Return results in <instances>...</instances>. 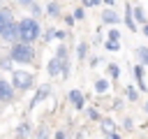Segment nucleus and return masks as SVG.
<instances>
[{
    "instance_id": "10",
    "label": "nucleus",
    "mask_w": 148,
    "mask_h": 139,
    "mask_svg": "<svg viewBox=\"0 0 148 139\" xmlns=\"http://www.w3.org/2000/svg\"><path fill=\"white\" fill-rule=\"evenodd\" d=\"M134 56H136L139 65H143V67L148 65V46H143V44H141V46H136V49H134Z\"/></svg>"
},
{
    "instance_id": "13",
    "label": "nucleus",
    "mask_w": 148,
    "mask_h": 139,
    "mask_svg": "<svg viewBox=\"0 0 148 139\" xmlns=\"http://www.w3.org/2000/svg\"><path fill=\"white\" fill-rule=\"evenodd\" d=\"M49 93H51V88H49V86H39V88H37V95H35V97H32V102H30V107H35L37 102L46 100V95H49Z\"/></svg>"
},
{
    "instance_id": "33",
    "label": "nucleus",
    "mask_w": 148,
    "mask_h": 139,
    "mask_svg": "<svg viewBox=\"0 0 148 139\" xmlns=\"http://www.w3.org/2000/svg\"><path fill=\"white\" fill-rule=\"evenodd\" d=\"M56 39H65V32L62 30H56Z\"/></svg>"
},
{
    "instance_id": "36",
    "label": "nucleus",
    "mask_w": 148,
    "mask_h": 139,
    "mask_svg": "<svg viewBox=\"0 0 148 139\" xmlns=\"http://www.w3.org/2000/svg\"><path fill=\"white\" fill-rule=\"evenodd\" d=\"M104 2H106V5H109V7H113V0H104Z\"/></svg>"
},
{
    "instance_id": "16",
    "label": "nucleus",
    "mask_w": 148,
    "mask_h": 139,
    "mask_svg": "<svg viewBox=\"0 0 148 139\" xmlns=\"http://www.w3.org/2000/svg\"><path fill=\"white\" fill-rule=\"evenodd\" d=\"M86 53H88V44H86V42H79V46H76V58H79V60H83V58H86Z\"/></svg>"
},
{
    "instance_id": "8",
    "label": "nucleus",
    "mask_w": 148,
    "mask_h": 139,
    "mask_svg": "<svg viewBox=\"0 0 148 139\" xmlns=\"http://www.w3.org/2000/svg\"><path fill=\"white\" fill-rule=\"evenodd\" d=\"M14 97V86L7 79H0V100H12Z\"/></svg>"
},
{
    "instance_id": "29",
    "label": "nucleus",
    "mask_w": 148,
    "mask_h": 139,
    "mask_svg": "<svg viewBox=\"0 0 148 139\" xmlns=\"http://www.w3.org/2000/svg\"><path fill=\"white\" fill-rule=\"evenodd\" d=\"M123 125H125L127 130H132V127H134V123H132V118H125V120H123Z\"/></svg>"
},
{
    "instance_id": "26",
    "label": "nucleus",
    "mask_w": 148,
    "mask_h": 139,
    "mask_svg": "<svg viewBox=\"0 0 148 139\" xmlns=\"http://www.w3.org/2000/svg\"><path fill=\"white\" fill-rule=\"evenodd\" d=\"M86 7H97V5H102V0H81Z\"/></svg>"
},
{
    "instance_id": "14",
    "label": "nucleus",
    "mask_w": 148,
    "mask_h": 139,
    "mask_svg": "<svg viewBox=\"0 0 148 139\" xmlns=\"http://www.w3.org/2000/svg\"><path fill=\"white\" fill-rule=\"evenodd\" d=\"M12 21H14V19H12V12L2 7V9H0V32H2V30H5V25H9Z\"/></svg>"
},
{
    "instance_id": "19",
    "label": "nucleus",
    "mask_w": 148,
    "mask_h": 139,
    "mask_svg": "<svg viewBox=\"0 0 148 139\" xmlns=\"http://www.w3.org/2000/svg\"><path fill=\"white\" fill-rule=\"evenodd\" d=\"M46 14H49V16H58V14H60V7H58L56 2H49V7H46Z\"/></svg>"
},
{
    "instance_id": "20",
    "label": "nucleus",
    "mask_w": 148,
    "mask_h": 139,
    "mask_svg": "<svg viewBox=\"0 0 148 139\" xmlns=\"http://www.w3.org/2000/svg\"><path fill=\"white\" fill-rule=\"evenodd\" d=\"M125 93H127V100H132V102H136V100H139V90H136L134 86H130Z\"/></svg>"
},
{
    "instance_id": "28",
    "label": "nucleus",
    "mask_w": 148,
    "mask_h": 139,
    "mask_svg": "<svg viewBox=\"0 0 148 139\" xmlns=\"http://www.w3.org/2000/svg\"><path fill=\"white\" fill-rule=\"evenodd\" d=\"M86 16V12H83V7H79V9H74V19H83Z\"/></svg>"
},
{
    "instance_id": "4",
    "label": "nucleus",
    "mask_w": 148,
    "mask_h": 139,
    "mask_svg": "<svg viewBox=\"0 0 148 139\" xmlns=\"http://www.w3.org/2000/svg\"><path fill=\"white\" fill-rule=\"evenodd\" d=\"M0 37H2L5 42H18V23L12 21L9 25H5V30L0 32Z\"/></svg>"
},
{
    "instance_id": "27",
    "label": "nucleus",
    "mask_w": 148,
    "mask_h": 139,
    "mask_svg": "<svg viewBox=\"0 0 148 139\" xmlns=\"http://www.w3.org/2000/svg\"><path fill=\"white\" fill-rule=\"evenodd\" d=\"M30 9H32V16H39V14H42V7H39V5H35V2L30 5Z\"/></svg>"
},
{
    "instance_id": "17",
    "label": "nucleus",
    "mask_w": 148,
    "mask_h": 139,
    "mask_svg": "<svg viewBox=\"0 0 148 139\" xmlns=\"http://www.w3.org/2000/svg\"><path fill=\"white\" fill-rule=\"evenodd\" d=\"M95 90H97V93H106V90H109V81H106V79H97V81H95Z\"/></svg>"
},
{
    "instance_id": "31",
    "label": "nucleus",
    "mask_w": 148,
    "mask_h": 139,
    "mask_svg": "<svg viewBox=\"0 0 148 139\" xmlns=\"http://www.w3.org/2000/svg\"><path fill=\"white\" fill-rule=\"evenodd\" d=\"M16 2H18V5H23V7H30L35 0H16Z\"/></svg>"
},
{
    "instance_id": "5",
    "label": "nucleus",
    "mask_w": 148,
    "mask_h": 139,
    "mask_svg": "<svg viewBox=\"0 0 148 139\" xmlns=\"http://www.w3.org/2000/svg\"><path fill=\"white\" fill-rule=\"evenodd\" d=\"M132 72H134V81H136L139 90H141V93H146V90H148V86H146V81H143V65H139V63H136V65L132 67Z\"/></svg>"
},
{
    "instance_id": "32",
    "label": "nucleus",
    "mask_w": 148,
    "mask_h": 139,
    "mask_svg": "<svg viewBox=\"0 0 148 139\" xmlns=\"http://www.w3.org/2000/svg\"><path fill=\"white\" fill-rule=\"evenodd\" d=\"M65 23L67 25H74V16H65Z\"/></svg>"
},
{
    "instance_id": "15",
    "label": "nucleus",
    "mask_w": 148,
    "mask_h": 139,
    "mask_svg": "<svg viewBox=\"0 0 148 139\" xmlns=\"http://www.w3.org/2000/svg\"><path fill=\"white\" fill-rule=\"evenodd\" d=\"M116 132V123L111 118H102V134H111Z\"/></svg>"
},
{
    "instance_id": "24",
    "label": "nucleus",
    "mask_w": 148,
    "mask_h": 139,
    "mask_svg": "<svg viewBox=\"0 0 148 139\" xmlns=\"http://www.w3.org/2000/svg\"><path fill=\"white\" fill-rule=\"evenodd\" d=\"M109 39H111V42H118V39H120V30H118V28H111V30H109Z\"/></svg>"
},
{
    "instance_id": "34",
    "label": "nucleus",
    "mask_w": 148,
    "mask_h": 139,
    "mask_svg": "<svg viewBox=\"0 0 148 139\" xmlns=\"http://www.w3.org/2000/svg\"><path fill=\"white\" fill-rule=\"evenodd\" d=\"M141 30H143V35H146V37H148V21H146V23H143V28H141Z\"/></svg>"
},
{
    "instance_id": "1",
    "label": "nucleus",
    "mask_w": 148,
    "mask_h": 139,
    "mask_svg": "<svg viewBox=\"0 0 148 139\" xmlns=\"http://www.w3.org/2000/svg\"><path fill=\"white\" fill-rule=\"evenodd\" d=\"M39 23L35 19H21L18 21V39L23 44H32L37 37H39Z\"/></svg>"
},
{
    "instance_id": "7",
    "label": "nucleus",
    "mask_w": 148,
    "mask_h": 139,
    "mask_svg": "<svg viewBox=\"0 0 148 139\" xmlns=\"http://www.w3.org/2000/svg\"><path fill=\"white\" fill-rule=\"evenodd\" d=\"M46 72H49V76H58V74L62 72V60L53 56V58L49 60V65H46Z\"/></svg>"
},
{
    "instance_id": "12",
    "label": "nucleus",
    "mask_w": 148,
    "mask_h": 139,
    "mask_svg": "<svg viewBox=\"0 0 148 139\" xmlns=\"http://www.w3.org/2000/svg\"><path fill=\"white\" fill-rule=\"evenodd\" d=\"M125 25H127L132 32L136 30V23H134V16H132V5H130V2L125 5Z\"/></svg>"
},
{
    "instance_id": "3",
    "label": "nucleus",
    "mask_w": 148,
    "mask_h": 139,
    "mask_svg": "<svg viewBox=\"0 0 148 139\" xmlns=\"http://www.w3.org/2000/svg\"><path fill=\"white\" fill-rule=\"evenodd\" d=\"M12 86L16 88V90H28V88H32V74L30 72H23V70H14L12 72Z\"/></svg>"
},
{
    "instance_id": "6",
    "label": "nucleus",
    "mask_w": 148,
    "mask_h": 139,
    "mask_svg": "<svg viewBox=\"0 0 148 139\" xmlns=\"http://www.w3.org/2000/svg\"><path fill=\"white\" fill-rule=\"evenodd\" d=\"M102 23H106V25H116V23H120V16L113 12V7H109V9L102 12Z\"/></svg>"
},
{
    "instance_id": "18",
    "label": "nucleus",
    "mask_w": 148,
    "mask_h": 139,
    "mask_svg": "<svg viewBox=\"0 0 148 139\" xmlns=\"http://www.w3.org/2000/svg\"><path fill=\"white\" fill-rule=\"evenodd\" d=\"M106 72H109V76H111V79H118V76H120V67H118L116 63H111V65L106 67Z\"/></svg>"
},
{
    "instance_id": "25",
    "label": "nucleus",
    "mask_w": 148,
    "mask_h": 139,
    "mask_svg": "<svg viewBox=\"0 0 148 139\" xmlns=\"http://www.w3.org/2000/svg\"><path fill=\"white\" fill-rule=\"evenodd\" d=\"M88 118H92V120H102V116H99L97 109H88Z\"/></svg>"
},
{
    "instance_id": "35",
    "label": "nucleus",
    "mask_w": 148,
    "mask_h": 139,
    "mask_svg": "<svg viewBox=\"0 0 148 139\" xmlns=\"http://www.w3.org/2000/svg\"><path fill=\"white\" fill-rule=\"evenodd\" d=\"M56 139H65V132H56Z\"/></svg>"
},
{
    "instance_id": "23",
    "label": "nucleus",
    "mask_w": 148,
    "mask_h": 139,
    "mask_svg": "<svg viewBox=\"0 0 148 139\" xmlns=\"http://www.w3.org/2000/svg\"><path fill=\"white\" fill-rule=\"evenodd\" d=\"M56 58H60V60H67V46H65V44H60V46H58V51H56Z\"/></svg>"
},
{
    "instance_id": "22",
    "label": "nucleus",
    "mask_w": 148,
    "mask_h": 139,
    "mask_svg": "<svg viewBox=\"0 0 148 139\" xmlns=\"http://www.w3.org/2000/svg\"><path fill=\"white\" fill-rule=\"evenodd\" d=\"M104 46H106V51H120V42H111V39H106Z\"/></svg>"
},
{
    "instance_id": "9",
    "label": "nucleus",
    "mask_w": 148,
    "mask_h": 139,
    "mask_svg": "<svg viewBox=\"0 0 148 139\" xmlns=\"http://www.w3.org/2000/svg\"><path fill=\"white\" fill-rule=\"evenodd\" d=\"M67 97H69V102L74 104V109H83L86 100H83V93H81V90H76V88H74V90H69V95H67Z\"/></svg>"
},
{
    "instance_id": "21",
    "label": "nucleus",
    "mask_w": 148,
    "mask_h": 139,
    "mask_svg": "<svg viewBox=\"0 0 148 139\" xmlns=\"http://www.w3.org/2000/svg\"><path fill=\"white\" fill-rule=\"evenodd\" d=\"M28 132H30V125H28V123H23V125H18V130H16V134H18V139H23V137H28Z\"/></svg>"
},
{
    "instance_id": "2",
    "label": "nucleus",
    "mask_w": 148,
    "mask_h": 139,
    "mask_svg": "<svg viewBox=\"0 0 148 139\" xmlns=\"http://www.w3.org/2000/svg\"><path fill=\"white\" fill-rule=\"evenodd\" d=\"M9 60L14 63H35V49L32 44H23V42H16L12 46V53H9Z\"/></svg>"
},
{
    "instance_id": "11",
    "label": "nucleus",
    "mask_w": 148,
    "mask_h": 139,
    "mask_svg": "<svg viewBox=\"0 0 148 139\" xmlns=\"http://www.w3.org/2000/svg\"><path fill=\"white\" fill-rule=\"evenodd\" d=\"M132 16H134V23H146V12L141 5H132Z\"/></svg>"
},
{
    "instance_id": "37",
    "label": "nucleus",
    "mask_w": 148,
    "mask_h": 139,
    "mask_svg": "<svg viewBox=\"0 0 148 139\" xmlns=\"http://www.w3.org/2000/svg\"><path fill=\"white\" fill-rule=\"evenodd\" d=\"M143 109H146V114H148V100H146V102H143Z\"/></svg>"
},
{
    "instance_id": "30",
    "label": "nucleus",
    "mask_w": 148,
    "mask_h": 139,
    "mask_svg": "<svg viewBox=\"0 0 148 139\" xmlns=\"http://www.w3.org/2000/svg\"><path fill=\"white\" fill-rule=\"evenodd\" d=\"M104 139H120V134H118V130H116V132H111V134H104Z\"/></svg>"
}]
</instances>
